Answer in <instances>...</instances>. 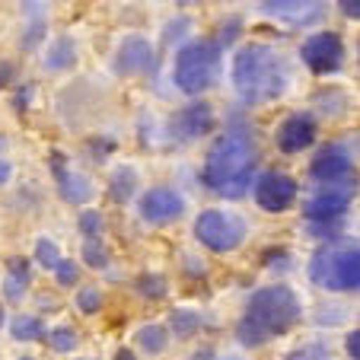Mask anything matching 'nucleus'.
Masks as SVG:
<instances>
[{
    "mask_svg": "<svg viewBox=\"0 0 360 360\" xmlns=\"http://www.w3.org/2000/svg\"><path fill=\"white\" fill-rule=\"evenodd\" d=\"M259 163V150L252 141L249 128H226L217 141L211 143L207 157H204L201 182L220 198H243L252 185V172Z\"/></svg>",
    "mask_w": 360,
    "mask_h": 360,
    "instance_id": "obj_1",
    "label": "nucleus"
},
{
    "mask_svg": "<svg viewBox=\"0 0 360 360\" xmlns=\"http://www.w3.org/2000/svg\"><path fill=\"white\" fill-rule=\"evenodd\" d=\"M300 313L303 309H300V300L290 287H284V284L262 287L245 303V316L236 326V338L245 347H259L265 341L278 338V335L290 332L300 322Z\"/></svg>",
    "mask_w": 360,
    "mask_h": 360,
    "instance_id": "obj_2",
    "label": "nucleus"
},
{
    "mask_svg": "<svg viewBox=\"0 0 360 360\" xmlns=\"http://www.w3.org/2000/svg\"><path fill=\"white\" fill-rule=\"evenodd\" d=\"M290 70L278 48L245 45L233 58V86L245 105H265L284 96Z\"/></svg>",
    "mask_w": 360,
    "mask_h": 360,
    "instance_id": "obj_3",
    "label": "nucleus"
},
{
    "mask_svg": "<svg viewBox=\"0 0 360 360\" xmlns=\"http://www.w3.org/2000/svg\"><path fill=\"white\" fill-rule=\"evenodd\" d=\"M220 74V45L211 39H191L176 51L172 83L185 96H201L211 89Z\"/></svg>",
    "mask_w": 360,
    "mask_h": 360,
    "instance_id": "obj_4",
    "label": "nucleus"
},
{
    "mask_svg": "<svg viewBox=\"0 0 360 360\" xmlns=\"http://www.w3.org/2000/svg\"><path fill=\"white\" fill-rule=\"evenodd\" d=\"M309 278L316 287L332 293L360 290V245L332 243L322 245L309 262Z\"/></svg>",
    "mask_w": 360,
    "mask_h": 360,
    "instance_id": "obj_5",
    "label": "nucleus"
},
{
    "mask_svg": "<svg viewBox=\"0 0 360 360\" xmlns=\"http://www.w3.org/2000/svg\"><path fill=\"white\" fill-rule=\"evenodd\" d=\"M195 239L211 252H233L245 239V220L230 211H201L195 217Z\"/></svg>",
    "mask_w": 360,
    "mask_h": 360,
    "instance_id": "obj_6",
    "label": "nucleus"
},
{
    "mask_svg": "<svg viewBox=\"0 0 360 360\" xmlns=\"http://www.w3.org/2000/svg\"><path fill=\"white\" fill-rule=\"evenodd\" d=\"M357 195V176L341 179V182H322L313 195L303 204V217L309 224H332L341 220V214L347 211V204Z\"/></svg>",
    "mask_w": 360,
    "mask_h": 360,
    "instance_id": "obj_7",
    "label": "nucleus"
},
{
    "mask_svg": "<svg viewBox=\"0 0 360 360\" xmlns=\"http://www.w3.org/2000/svg\"><path fill=\"white\" fill-rule=\"evenodd\" d=\"M137 214L147 226H169L185 214V198L169 185H153L137 195Z\"/></svg>",
    "mask_w": 360,
    "mask_h": 360,
    "instance_id": "obj_8",
    "label": "nucleus"
},
{
    "mask_svg": "<svg viewBox=\"0 0 360 360\" xmlns=\"http://www.w3.org/2000/svg\"><path fill=\"white\" fill-rule=\"evenodd\" d=\"M300 195V185L293 182L287 172H262L259 179H255V188H252V198H255V204H259L262 211L268 214H284L293 207V201H297Z\"/></svg>",
    "mask_w": 360,
    "mask_h": 360,
    "instance_id": "obj_9",
    "label": "nucleus"
},
{
    "mask_svg": "<svg viewBox=\"0 0 360 360\" xmlns=\"http://www.w3.org/2000/svg\"><path fill=\"white\" fill-rule=\"evenodd\" d=\"M300 58L313 74H335L345 64V41L338 32H313L300 45Z\"/></svg>",
    "mask_w": 360,
    "mask_h": 360,
    "instance_id": "obj_10",
    "label": "nucleus"
},
{
    "mask_svg": "<svg viewBox=\"0 0 360 360\" xmlns=\"http://www.w3.org/2000/svg\"><path fill=\"white\" fill-rule=\"evenodd\" d=\"M214 124H217L214 105L204 99H195V102H188V105H182V109L169 118V134H172V141H179V143H191V141H198V137L211 134Z\"/></svg>",
    "mask_w": 360,
    "mask_h": 360,
    "instance_id": "obj_11",
    "label": "nucleus"
},
{
    "mask_svg": "<svg viewBox=\"0 0 360 360\" xmlns=\"http://www.w3.org/2000/svg\"><path fill=\"white\" fill-rule=\"evenodd\" d=\"M157 68V48L143 35H124L115 48V74L118 77H147Z\"/></svg>",
    "mask_w": 360,
    "mask_h": 360,
    "instance_id": "obj_12",
    "label": "nucleus"
},
{
    "mask_svg": "<svg viewBox=\"0 0 360 360\" xmlns=\"http://www.w3.org/2000/svg\"><path fill=\"white\" fill-rule=\"evenodd\" d=\"M51 172H55V185H58V195H61L64 204H70V207H86L89 201L96 198V185L89 176H83V172L70 169L68 160H64V153H51Z\"/></svg>",
    "mask_w": 360,
    "mask_h": 360,
    "instance_id": "obj_13",
    "label": "nucleus"
},
{
    "mask_svg": "<svg viewBox=\"0 0 360 360\" xmlns=\"http://www.w3.org/2000/svg\"><path fill=\"white\" fill-rule=\"evenodd\" d=\"M259 10L284 26H313L326 13V0H259Z\"/></svg>",
    "mask_w": 360,
    "mask_h": 360,
    "instance_id": "obj_14",
    "label": "nucleus"
},
{
    "mask_svg": "<svg viewBox=\"0 0 360 360\" xmlns=\"http://www.w3.org/2000/svg\"><path fill=\"white\" fill-rule=\"evenodd\" d=\"M309 176L322 185V182H341V179H351V176H357V172H354L351 153H347L345 147H338V143H328V147H322L313 157V163H309Z\"/></svg>",
    "mask_w": 360,
    "mask_h": 360,
    "instance_id": "obj_15",
    "label": "nucleus"
},
{
    "mask_svg": "<svg viewBox=\"0 0 360 360\" xmlns=\"http://www.w3.org/2000/svg\"><path fill=\"white\" fill-rule=\"evenodd\" d=\"M274 141H278V147L284 150V153H303L306 147H313L316 143V118L303 115V112L287 115L284 122H281Z\"/></svg>",
    "mask_w": 360,
    "mask_h": 360,
    "instance_id": "obj_16",
    "label": "nucleus"
},
{
    "mask_svg": "<svg viewBox=\"0 0 360 360\" xmlns=\"http://www.w3.org/2000/svg\"><path fill=\"white\" fill-rule=\"evenodd\" d=\"M4 284H0V290H4V303H22L29 293V287H32V262L22 259V255H10L7 262H4Z\"/></svg>",
    "mask_w": 360,
    "mask_h": 360,
    "instance_id": "obj_17",
    "label": "nucleus"
},
{
    "mask_svg": "<svg viewBox=\"0 0 360 360\" xmlns=\"http://www.w3.org/2000/svg\"><path fill=\"white\" fill-rule=\"evenodd\" d=\"M77 64V41L70 35H58V39L48 41L45 55H41V68L48 74H64Z\"/></svg>",
    "mask_w": 360,
    "mask_h": 360,
    "instance_id": "obj_18",
    "label": "nucleus"
},
{
    "mask_svg": "<svg viewBox=\"0 0 360 360\" xmlns=\"http://www.w3.org/2000/svg\"><path fill=\"white\" fill-rule=\"evenodd\" d=\"M7 332L13 341H20V345H35V341H45V319L35 313H13L7 319Z\"/></svg>",
    "mask_w": 360,
    "mask_h": 360,
    "instance_id": "obj_19",
    "label": "nucleus"
},
{
    "mask_svg": "<svg viewBox=\"0 0 360 360\" xmlns=\"http://www.w3.org/2000/svg\"><path fill=\"white\" fill-rule=\"evenodd\" d=\"M134 345L141 347L143 354H150V357H160V354H166V347H169V332H166V326H160V322H147V326H141L134 332Z\"/></svg>",
    "mask_w": 360,
    "mask_h": 360,
    "instance_id": "obj_20",
    "label": "nucleus"
},
{
    "mask_svg": "<svg viewBox=\"0 0 360 360\" xmlns=\"http://www.w3.org/2000/svg\"><path fill=\"white\" fill-rule=\"evenodd\" d=\"M137 169L134 166H118L115 172L109 176V198L115 204H128L131 198L137 195Z\"/></svg>",
    "mask_w": 360,
    "mask_h": 360,
    "instance_id": "obj_21",
    "label": "nucleus"
},
{
    "mask_svg": "<svg viewBox=\"0 0 360 360\" xmlns=\"http://www.w3.org/2000/svg\"><path fill=\"white\" fill-rule=\"evenodd\" d=\"M80 265H86L89 271H105V268L112 265V252H109V245H105V239H83Z\"/></svg>",
    "mask_w": 360,
    "mask_h": 360,
    "instance_id": "obj_22",
    "label": "nucleus"
},
{
    "mask_svg": "<svg viewBox=\"0 0 360 360\" xmlns=\"http://www.w3.org/2000/svg\"><path fill=\"white\" fill-rule=\"evenodd\" d=\"M45 345L55 354H74L80 345V332L74 326H55L45 332Z\"/></svg>",
    "mask_w": 360,
    "mask_h": 360,
    "instance_id": "obj_23",
    "label": "nucleus"
},
{
    "mask_svg": "<svg viewBox=\"0 0 360 360\" xmlns=\"http://www.w3.org/2000/svg\"><path fill=\"white\" fill-rule=\"evenodd\" d=\"M198 328H201V316H198L195 309H172L169 313V328H166V332L176 335L179 341L198 335Z\"/></svg>",
    "mask_w": 360,
    "mask_h": 360,
    "instance_id": "obj_24",
    "label": "nucleus"
},
{
    "mask_svg": "<svg viewBox=\"0 0 360 360\" xmlns=\"http://www.w3.org/2000/svg\"><path fill=\"white\" fill-rule=\"evenodd\" d=\"M61 259H64V255H61V245H58L51 236H39V239H35L32 262L41 268V271H55Z\"/></svg>",
    "mask_w": 360,
    "mask_h": 360,
    "instance_id": "obj_25",
    "label": "nucleus"
},
{
    "mask_svg": "<svg viewBox=\"0 0 360 360\" xmlns=\"http://www.w3.org/2000/svg\"><path fill=\"white\" fill-rule=\"evenodd\" d=\"M77 230H80L83 239H102V233H105V214L99 207H83L77 214Z\"/></svg>",
    "mask_w": 360,
    "mask_h": 360,
    "instance_id": "obj_26",
    "label": "nucleus"
},
{
    "mask_svg": "<svg viewBox=\"0 0 360 360\" xmlns=\"http://www.w3.org/2000/svg\"><path fill=\"white\" fill-rule=\"evenodd\" d=\"M74 306H77V313L96 316L102 306H105V293H102V287H96V284H83L74 297Z\"/></svg>",
    "mask_w": 360,
    "mask_h": 360,
    "instance_id": "obj_27",
    "label": "nucleus"
},
{
    "mask_svg": "<svg viewBox=\"0 0 360 360\" xmlns=\"http://www.w3.org/2000/svg\"><path fill=\"white\" fill-rule=\"evenodd\" d=\"M195 29V22H191V16H185V13H179V16H172L169 22L163 26V45H169V48H182L185 45V39H188V32Z\"/></svg>",
    "mask_w": 360,
    "mask_h": 360,
    "instance_id": "obj_28",
    "label": "nucleus"
},
{
    "mask_svg": "<svg viewBox=\"0 0 360 360\" xmlns=\"http://www.w3.org/2000/svg\"><path fill=\"white\" fill-rule=\"evenodd\" d=\"M134 287L143 300H163L166 293H169V281H166L163 274H141V278L134 281Z\"/></svg>",
    "mask_w": 360,
    "mask_h": 360,
    "instance_id": "obj_29",
    "label": "nucleus"
},
{
    "mask_svg": "<svg viewBox=\"0 0 360 360\" xmlns=\"http://www.w3.org/2000/svg\"><path fill=\"white\" fill-rule=\"evenodd\" d=\"M80 274H83V265H80V262H74V259H68V255H64V259L58 262V268L51 271V278H55L58 287L70 290V287L80 284Z\"/></svg>",
    "mask_w": 360,
    "mask_h": 360,
    "instance_id": "obj_30",
    "label": "nucleus"
},
{
    "mask_svg": "<svg viewBox=\"0 0 360 360\" xmlns=\"http://www.w3.org/2000/svg\"><path fill=\"white\" fill-rule=\"evenodd\" d=\"M45 39H48V20H29L20 35V48L22 51H35Z\"/></svg>",
    "mask_w": 360,
    "mask_h": 360,
    "instance_id": "obj_31",
    "label": "nucleus"
},
{
    "mask_svg": "<svg viewBox=\"0 0 360 360\" xmlns=\"http://www.w3.org/2000/svg\"><path fill=\"white\" fill-rule=\"evenodd\" d=\"M239 32H243V20L239 16H230V20L220 26V39H217V45H233V41L239 39Z\"/></svg>",
    "mask_w": 360,
    "mask_h": 360,
    "instance_id": "obj_32",
    "label": "nucleus"
},
{
    "mask_svg": "<svg viewBox=\"0 0 360 360\" xmlns=\"http://www.w3.org/2000/svg\"><path fill=\"white\" fill-rule=\"evenodd\" d=\"M45 4L48 0H20V13L26 20H45Z\"/></svg>",
    "mask_w": 360,
    "mask_h": 360,
    "instance_id": "obj_33",
    "label": "nucleus"
},
{
    "mask_svg": "<svg viewBox=\"0 0 360 360\" xmlns=\"http://www.w3.org/2000/svg\"><path fill=\"white\" fill-rule=\"evenodd\" d=\"M29 102H32V83H20V86H16V93H13V109L16 112H26Z\"/></svg>",
    "mask_w": 360,
    "mask_h": 360,
    "instance_id": "obj_34",
    "label": "nucleus"
},
{
    "mask_svg": "<svg viewBox=\"0 0 360 360\" xmlns=\"http://www.w3.org/2000/svg\"><path fill=\"white\" fill-rule=\"evenodd\" d=\"M16 83V64L13 61H4L0 58V89H7Z\"/></svg>",
    "mask_w": 360,
    "mask_h": 360,
    "instance_id": "obj_35",
    "label": "nucleus"
},
{
    "mask_svg": "<svg viewBox=\"0 0 360 360\" xmlns=\"http://www.w3.org/2000/svg\"><path fill=\"white\" fill-rule=\"evenodd\" d=\"M345 351L351 360H360V328H354V332L345 338Z\"/></svg>",
    "mask_w": 360,
    "mask_h": 360,
    "instance_id": "obj_36",
    "label": "nucleus"
},
{
    "mask_svg": "<svg viewBox=\"0 0 360 360\" xmlns=\"http://www.w3.org/2000/svg\"><path fill=\"white\" fill-rule=\"evenodd\" d=\"M13 163H10L7 157H0V188H7L10 182H13Z\"/></svg>",
    "mask_w": 360,
    "mask_h": 360,
    "instance_id": "obj_37",
    "label": "nucleus"
},
{
    "mask_svg": "<svg viewBox=\"0 0 360 360\" xmlns=\"http://www.w3.org/2000/svg\"><path fill=\"white\" fill-rule=\"evenodd\" d=\"M338 7L347 20H360V0H338Z\"/></svg>",
    "mask_w": 360,
    "mask_h": 360,
    "instance_id": "obj_38",
    "label": "nucleus"
},
{
    "mask_svg": "<svg viewBox=\"0 0 360 360\" xmlns=\"http://www.w3.org/2000/svg\"><path fill=\"white\" fill-rule=\"evenodd\" d=\"M191 360H217V354H214V347H201V351H195Z\"/></svg>",
    "mask_w": 360,
    "mask_h": 360,
    "instance_id": "obj_39",
    "label": "nucleus"
},
{
    "mask_svg": "<svg viewBox=\"0 0 360 360\" xmlns=\"http://www.w3.org/2000/svg\"><path fill=\"white\" fill-rule=\"evenodd\" d=\"M112 360H137V354L131 351V347H118L115 357H112Z\"/></svg>",
    "mask_w": 360,
    "mask_h": 360,
    "instance_id": "obj_40",
    "label": "nucleus"
},
{
    "mask_svg": "<svg viewBox=\"0 0 360 360\" xmlns=\"http://www.w3.org/2000/svg\"><path fill=\"white\" fill-rule=\"evenodd\" d=\"M39 309H58V300L55 297H39Z\"/></svg>",
    "mask_w": 360,
    "mask_h": 360,
    "instance_id": "obj_41",
    "label": "nucleus"
},
{
    "mask_svg": "<svg viewBox=\"0 0 360 360\" xmlns=\"http://www.w3.org/2000/svg\"><path fill=\"white\" fill-rule=\"evenodd\" d=\"M7 150H10V137L0 131V157H7Z\"/></svg>",
    "mask_w": 360,
    "mask_h": 360,
    "instance_id": "obj_42",
    "label": "nucleus"
},
{
    "mask_svg": "<svg viewBox=\"0 0 360 360\" xmlns=\"http://www.w3.org/2000/svg\"><path fill=\"white\" fill-rule=\"evenodd\" d=\"M7 319H10V316H7V303H0V328H7Z\"/></svg>",
    "mask_w": 360,
    "mask_h": 360,
    "instance_id": "obj_43",
    "label": "nucleus"
},
{
    "mask_svg": "<svg viewBox=\"0 0 360 360\" xmlns=\"http://www.w3.org/2000/svg\"><path fill=\"white\" fill-rule=\"evenodd\" d=\"M176 4H179V7H195L198 0H176Z\"/></svg>",
    "mask_w": 360,
    "mask_h": 360,
    "instance_id": "obj_44",
    "label": "nucleus"
},
{
    "mask_svg": "<svg viewBox=\"0 0 360 360\" xmlns=\"http://www.w3.org/2000/svg\"><path fill=\"white\" fill-rule=\"evenodd\" d=\"M20 360H39V357H32V354H22V357Z\"/></svg>",
    "mask_w": 360,
    "mask_h": 360,
    "instance_id": "obj_45",
    "label": "nucleus"
},
{
    "mask_svg": "<svg viewBox=\"0 0 360 360\" xmlns=\"http://www.w3.org/2000/svg\"><path fill=\"white\" fill-rule=\"evenodd\" d=\"M77 360H99V357H77Z\"/></svg>",
    "mask_w": 360,
    "mask_h": 360,
    "instance_id": "obj_46",
    "label": "nucleus"
},
{
    "mask_svg": "<svg viewBox=\"0 0 360 360\" xmlns=\"http://www.w3.org/2000/svg\"><path fill=\"white\" fill-rule=\"evenodd\" d=\"M357 58H360V48H357Z\"/></svg>",
    "mask_w": 360,
    "mask_h": 360,
    "instance_id": "obj_47",
    "label": "nucleus"
},
{
    "mask_svg": "<svg viewBox=\"0 0 360 360\" xmlns=\"http://www.w3.org/2000/svg\"><path fill=\"white\" fill-rule=\"evenodd\" d=\"M290 360H300V357H290Z\"/></svg>",
    "mask_w": 360,
    "mask_h": 360,
    "instance_id": "obj_48",
    "label": "nucleus"
}]
</instances>
